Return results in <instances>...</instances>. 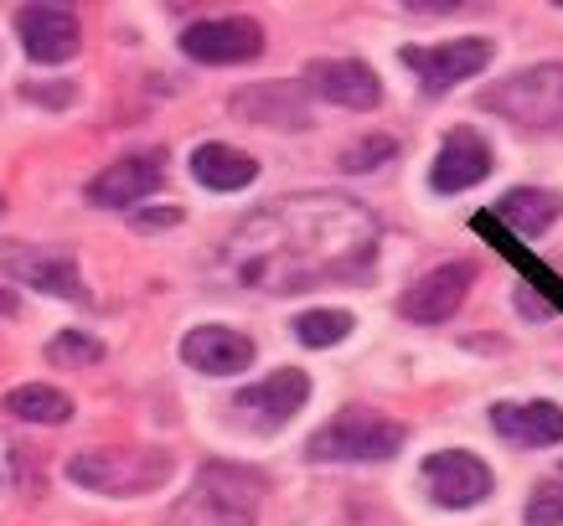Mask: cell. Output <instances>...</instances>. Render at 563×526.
I'll use <instances>...</instances> for the list:
<instances>
[{"label": "cell", "mask_w": 563, "mask_h": 526, "mask_svg": "<svg viewBox=\"0 0 563 526\" xmlns=\"http://www.w3.org/2000/svg\"><path fill=\"white\" fill-rule=\"evenodd\" d=\"M377 254L373 212L336 191H300L233 227L222 269L264 294H300L325 279H357Z\"/></svg>", "instance_id": "obj_1"}, {"label": "cell", "mask_w": 563, "mask_h": 526, "mask_svg": "<svg viewBox=\"0 0 563 526\" xmlns=\"http://www.w3.org/2000/svg\"><path fill=\"white\" fill-rule=\"evenodd\" d=\"M264 480L239 465H207L197 485L172 506L166 526H254Z\"/></svg>", "instance_id": "obj_2"}, {"label": "cell", "mask_w": 563, "mask_h": 526, "mask_svg": "<svg viewBox=\"0 0 563 526\" xmlns=\"http://www.w3.org/2000/svg\"><path fill=\"white\" fill-rule=\"evenodd\" d=\"M481 109L528 135H563V63H538L481 93Z\"/></svg>", "instance_id": "obj_3"}, {"label": "cell", "mask_w": 563, "mask_h": 526, "mask_svg": "<svg viewBox=\"0 0 563 526\" xmlns=\"http://www.w3.org/2000/svg\"><path fill=\"white\" fill-rule=\"evenodd\" d=\"M68 480L93 495H145L172 480V455H161V449H84L68 459Z\"/></svg>", "instance_id": "obj_4"}, {"label": "cell", "mask_w": 563, "mask_h": 526, "mask_svg": "<svg viewBox=\"0 0 563 526\" xmlns=\"http://www.w3.org/2000/svg\"><path fill=\"white\" fill-rule=\"evenodd\" d=\"M409 439V428L373 413V407H342L325 428H316L306 444L310 459H336V465H352V459H393Z\"/></svg>", "instance_id": "obj_5"}, {"label": "cell", "mask_w": 563, "mask_h": 526, "mask_svg": "<svg viewBox=\"0 0 563 526\" xmlns=\"http://www.w3.org/2000/svg\"><path fill=\"white\" fill-rule=\"evenodd\" d=\"M181 52L191 63L207 68H228V63H254L264 52V26L249 16H218V21H197L181 32Z\"/></svg>", "instance_id": "obj_6"}, {"label": "cell", "mask_w": 563, "mask_h": 526, "mask_svg": "<svg viewBox=\"0 0 563 526\" xmlns=\"http://www.w3.org/2000/svg\"><path fill=\"white\" fill-rule=\"evenodd\" d=\"M306 398H310V377L285 367V372L243 388L239 398H233V413H239L249 428H258V434H274V428H285L295 413L306 407Z\"/></svg>", "instance_id": "obj_7"}, {"label": "cell", "mask_w": 563, "mask_h": 526, "mask_svg": "<svg viewBox=\"0 0 563 526\" xmlns=\"http://www.w3.org/2000/svg\"><path fill=\"white\" fill-rule=\"evenodd\" d=\"M486 63H492L486 36H461V42H440V47H404V68L419 72L424 93H444V88L476 78Z\"/></svg>", "instance_id": "obj_8"}, {"label": "cell", "mask_w": 563, "mask_h": 526, "mask_svg": "<svg viewBox=\"0 0 563 526\" xmlns=\"http://www.w3.org/2000/svg\"><path fill=\"white\" fill-rule=\"evenodd\" d=\"M424 491L434 506L450 511L481 506L492 495V470L476 455H465V449H440V455L424 459Z\"/></svg>", "instance_id": "obj_9"}, {"label": "cell", "mask_w": 563, "mask_h": 526, "mask_svg": "<svg viewBox=\"0 0 563 526\" xmlns=\"http://www.w3.org/2000/svg\"><path fill=\"white\" fill-rule=\"evenodd\" d=\"M0 269L21 279V284L42 289V294H57V300H78L84 294V273L68 254L57 248H32V243H5L0 248Z\"/></svg>", "instance_id": "obj_10"}, {"label": "cell", "mask_w": 563, "mask_h": 526, "mask_svg": "<svg viewBox=\"0 0 563 526\" xmlns=\"http://www.w3.org/2000/svg\"><path fill=\"white\" fill-rule=\"evenodd\" d=\"M471 284H476V264H465V258H455V264H440V269H429L424 279H419V284L404 294V315H409V321H419V325L450 321V315L465 305Z\"/></svg>", "instance_id": "obj_11"}, {"label": "cell", "mask_w": 563, "mask_h": 526, "mask_svg": "<svg viewBox=\"0 0 563 526\" xmlns=\"http://www.w3.org/2000/svg\"><path fill=\"white\" fill-rule=\"evenodd\" d=\"M161 176H166V160L155 150L145 155H124L114 166H103L93 181H88V202L93 206H109V212H120V206H135L145 202L155 187H161Z\"/></svg>", "instance_id": "obj_12"}, {"label": "cell", "mask_w": 563, "mask_h": 526, "mask_svg": "<svg viewBox=\"0 0 563 526\" xmlns=\"http://www.w3.org/2000/svg\"><path fill=\"white\" fill-rule=\"evenodd\" d=\"M16 32L26 42V57L32 63H68L84 47V32H78V16L68 5H26L16 16Z\"/></svg>", "instance_id": "obj_13"}, {"label": "cell", "mask_w": 563, "mask_h": 526, "mask_svg": "<svg viewBox=\"0 0 563 526\" xmlns=\"http://www.w3.org/2000/svg\"><path fill=\"white\" fill-rule=\"evenodd\" d=\"M492 176V145L476 135V130H450V139L434 155V170H429V187L440 197H455V191H471L476 181Z\"/></svg>", "instance_id": "obj_14"}, {"label": "cell", "mask_w": 563, "mask_h": 526, "mask_svg": "<svg viewBox=\"0 0 563 526\" xmlns=\"http://www.w3.org/2000/svg\"><path fill=\"white\" fill-rule=\"evenodd\" d=\"M310 93H321L325 103H342V109H377L383 103V83L367 63H352V57H321L306 68Z\"/></svg>", "instance_id": "obj_15"}, {"label": "cell", "mask_w": 563, "mask_h": 526, "mask_svg": "<svg viewBox=\"0 0 563 526\" xmlns=\"http://www.w3.org/2000/svg\"><path fill=\"white\" fill-rule=\"evenodd\" d=\"M181 361L191 372H207V377H233V372H249L254 361V340L233 331V325H197L187 331L181 340Z\"/></svg>", "instance_id": "obj_16"}, {"label": "cell", "mask_w": 563, "mask_h": 526, "mask_svg": "<svg viewBox=\"0 0 563 526\" xmlns=\"http://www.w3.org/2000/svg\"><path fill=\"white\" fill-rule=\"evenodd\" d=\"M228 109L249 124H264V130H306L310 124V103L300 83H254L233 93Z\"/></svg>", "instance_id": "obj_17"}, {"label": "cell", "mask_w": 563, "mask_h": 526, "mask_svg": "<svg viewBox=\"0 0 563 526\" xmlns=\"http://www.w3.org/2000/svg\"><path fill=\"white\" fill-rule=\"evenodd\" d=\"M492 428L512 444H563V407L559 403H496L492 407Z\"/></svg>", "instance_id": "obj_18"}, {"label": "cell", "mask_w": 563, "mask_h": 526, "mask_svg": "<svg viewBox=\"0 0 563 526\" xmlns=\"http://www.w3.org/2000/svg\"><path fill=\"white\" fill-rule=\"evenodd\" d=\"M492 217L501 222L507 233H517V238H543L548 227L563 217V197L548 187H517L492 206Z\"/></svg>", "instance_id": "obj_19"}, {"label": "cell", "mask_w": 563, "mask_h": 526, "mask_svg": "<svg viewBox=\"0 0 563 526\" xmlns=\"http://www.w3.org/2000/svg\"><path fill=\"white\" fill-rule=\"evenodd\" d=\"M191 176L207 191H243L258 176V160L249 150H233V145H197L191 150Z\"/></svg>", "instance_id": "obj_20"}, {"label": "cell", "mask_w": 563, "mask_h": 526, "mask_svg": "<svg viewBox=\"0 0 563 526\" xmlns=\"http://www.w3.org/2000/svg\"><path fill=\"white\" fill-rule=\"evenodd\" d=\"M5 413L21 418V424H68L73 418V398L57 388H42V382H26V388L5 392Z\"/></svg>", "instance_id": "obj_21"}, {"label": "cell", "mask_w": 563, "mask_h": 526, "mask_svg": "<svg viewBox=\"0 0 563 526\" xmlns=\"http://www.w3.org/2000/svg\"><path fill=\"white\" fill-rule=\"evenodd\" d=\"M295 336L306 340V346H336V340L352 336V315L346 310H306L295 321Z\"/></svg>", "instance_id": "obj_22"}, {"label": "cell", "mask_w": 563, "mask_h": 526, "mask_svg": "<svg viewBox=\"0 0 563 526\" xmlns=\"http://www.w3.org/2000/svg\"><path fill=\"white\" fill-rule=\"evenodd\" d=\"M528 526H563V475L543 480L528 501Z\"/></svg>", "instance_id": "obj_23"}, {"label": "cell", "mask_w": 563, "mask_h": 526, "mask_svg": "<svg viewBox=\"0 0 563 526\" xmlns=\"http://www.w3.org/2000/svg\"><path fill=\"white\" fill-rule=\"evenodd\" d=\"M393 155H398V139H388V135L357 139V145L342 150V170H377L383 160H393Z\"/></svg>", "instance_id": "obj_24"}, {"label": "cell", "mask_w": 563, "mask_h": 526, "mask_svg": "<svg viewBox=\"0 0 563 526\" xmlns=\"http://www.w3.org/2000/svg\"><path fill=\"white\" fill-rule=\"evenodd\" d=\"M47 357L52 361H99L103 346L99 340H88V336H78V331H63V336L47 346Z\"/></svg>", "instance_id": "obj_25"}, {"label": "cell", "mask_w": 563, "mask_h": 526, "mask_svg": "<svg viewBox=\"0 0 563 526\" xmlns=\"http://www.w3.org/2000/svg\"><path fill=\"white\" fill-rule=\"evenodd\" d=\"M176 222H181V206H161V212H135V227H145V233H151V227H176Z\"/></svg>", "instance_id": "obj_26"}, {"label": "cell", "mask_w": 563, "mask_h": 526, "mask_svg": "<svg viewBox=\"0 0 563 526\" xmlns=\"http://www.w3.org/2000/svg\"><path fill=\"white\" fill-rule=\"evenodd\" d=\"M517 310H522V315H548L553 305H548L543 294H528V289H522V294H517Z\"/></svg>", "instance_id": "obj_27"}, {"label": "cell", "mask_w": 563, "mask_h": 526, "mask_svg": "<svg viewBox=\"0 0 563 526\" xmlns=\"http://www.w3.org/2000/svg\"><path fill=\"white\" fill-rule=\"evenodd\" d=\"M26 99H42V103H68L73 88H26Z\"/></svg>", "instance_id": "obj_28"}, {"label": "cell", "mask_w": 563, "mask_h": 526, "mask_svg": "<svg viewBox=\"0 0 563 526\" xmlns=\"http://www.w3.org/2000/svg\"><path fill=\"white\" fill-rule=\"evenodd\" d=\"M559 475H563V470H559Z\"/></svg>", "instance_id": "obj_29"}]
</instances>
